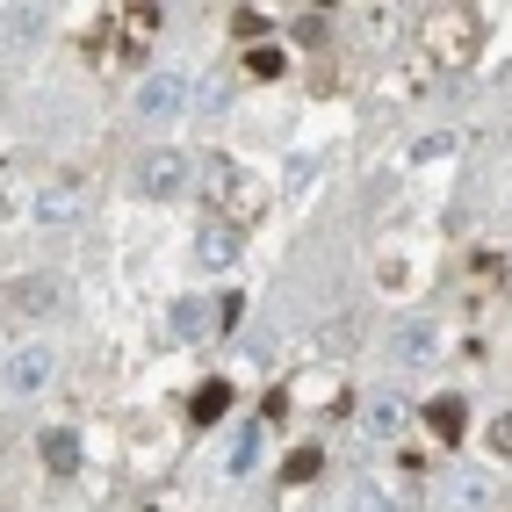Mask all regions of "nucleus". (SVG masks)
<instances>
[{"label":"nucleus","instance_id":"f257e3e1","mask_svg":"<svg viewBox=\"0 0 512 512\" xmlns=\"http://www.w3.org/2000/svg\"><path fill=\"white\" fill-rule=\"evenodd\" d=\"M65 303V282L58 275H15L8 289H0V318L8 325H29V318H51Z\"/></svg>","mask_w":512,"mask_h":512},{"label":"nucleus","instance_id":"f03ea898","mask_svg":"<svg viewBox=\"0 0 512 512\" xmlns=\"http://www.w3.org/2000/svg\"><path fill=\"white\" fill-rule=\"evenodd\" d=\"M195 181V166H188V152H166V145H152L145 159H138V195H152V202H166V195H181Z\"/></svg>","mask_w":512,"mask_h":512},{"label":"nucleus","instance_id":"7ed1b4c3","mask_svg":"<svg viewBox=\"0 0 512 512\" xmlns=\"http://www.w3.org/2000/svg\"><path fill=\"white\" fill-rule=\"evenodd\" d=\"M181 109H188V80L181 73H145L138 80V116L145 123H174Z\"/></svg>","mask_w":512,"mask_h":512},{"label":"nucleus","instance_id":"20e7f679","mask_svg":"<svg viewBox=\"0 0 512 512\" xmlns=\"http://www.w3.org/2000/svg\"><path fill=\"white\" fill-rule=\"evenodd\" d=\"M80 210H87V188H80V181H51V188H37V202H29V217L51 224V231L80 224Z\"/></svg>","mask_w":512,"mask_h":512},{"label":"nucleus","instance_id":"39448f33","mask_svg":"<svg viewBox=\"0 0 512 512\" xmlns=\"http://www.w3.org/2000/svg\"><path fill=\"white\" fill-rule=\"evenodd\" d=\"M51 375H58V354H51V347H22V354H8V390H15V397H37Z\"/></svg>","mask_w":512,"mask_h":512},{"label":"nucleus","instance_id":"423d86ee","mask_svg":"<svg viewBox=\"0 0 512 512\" xmlns=\"http://www.w3.org/2000/svg\"><path fill=\"white\" fill-rule=\"evenodd\" d=\"M440 505H448V512H484L491 505V484H484V476L448 469V476H440Z\"/></svg>","mask_w":512,"mask_h":512},{"label":"nucleus","instance_id":"0eeeda50","mask_svg":"<svg viewBox=\"0 0 512 512\" xmlns=\"http://www.w3.org/2000/svg\"><path fill=\"white\" fill-rule=\"evenodd\" d=\"M426 354H433V325H426V318H404V325L390 332V361H397V368H419Z\"/></svg>","mask_w":512,"mask_h":512},{"label":"nucleus","instance_id":"6e6552de","mask_svg":"<svg viewBox=\"0 0 512 512\" xmlns=\"http://www.w3.org/2000/svg\"><path fill=\"white\" fill-rule=\"evenodd\" d=\"M361 426H368V440H397V433H404V397L383 390V397L368 404V419H361Z\"/></svg>","mask_w":512,"mask_h":512},{"label":"nucleus","instance_id":"1a4fd4ad","mask_svg":"<svg viewBox=\"0 0 512 512\" xmlns=\"http://www.w3.org/2000/svg\"><path fill=\"white\" fill-rule=\"evenodd\" d=\"M426 426H433L440 440H462V433H469V412H462V397H433V404H426Z\"/></svg>","mask_w":512,"mask_h":512},{"label":"nucleus","instance_id":"9d476101","mask_svg":"<svg viewBox=\"0 0 512 512\" xmlns=\"http://www.w3.org/2000/svg\"><path fill=\"white\" fill-rule=\"evenodd\" d=\"M224 412H231V383H202L195 404H188V419H195V426H217Z\"/></svg>","mask_w":512,"mask_h":512},{"label":"nucleus","instance_id":"9b49d317","mask_svg":"<svg viewBox=\"0 0 512 512\" xmlns=\"http://www.w3.org/2000/svg\"><path fill=\"white\" fill-rule=\"evenodd\" d=\"M44 462H51V476H73V469H80V440L65 433V426H51V433H44Z\"/></svg>","mask_w":512,"mask_h":512},{"label":"nucleus","instance_id":"f8f14e48","mask_svg":"<svg viewBox=\"0 0 512 512\" xmlns=\"http://www.w3.org/2000/svg\"><path fill=\"white\" fill-rule=\"evenodd\" d=\"M318 476H325V448H296L282 462V484H318Z\"/></svg>","mask_w":512,"mask_h":512},{"label":"nucleus","instance_id":"ddd939ff","mask_svg":"<svg viewBox=\"0 0 512 512\" xmlns=\"http://www.w3.org/2000/svg\"><path fill=\"white\" fill-rule=\"evenodd\" d=\"M231 260H238V231H224V224L202 231V267H231Z\"/></svg>","mask_w":512,"mask_h":512},{"label":"nucleus","instance_id":"4468645a","mask_svg":"<svg viewBox=\"0 0 512 512\" xmlns=\"http://www.w3.org/2000/svg\"><path fill=\"white\" fill-rule=\"evenodd\" d=\"M210 325H217V318L202 311V303H181V311H174V332H181V339H202Z\"/></svg>","mask_w":512,"mask_h":512},{"label":"nucleus","instance_id":"2eb2a0df","mask_svg":"<svg viewBox=\"0 0 512 512\" xmlns=\"http://www.w3.org/2000/svg\"><path fill=\"white\" fill-rule=\"evenodd\" d=\"M231 37H246V44L267 37V15H260V8H231Z\"/></svg>","mask_w":512,"mask_h":512},{"label":"nucleus","instance_id":"dca6fc26","mask_svg":"<svg viewBox=\"0 0 512 512\" xmlns=\"http://www.w3.org/2000/svg\"><path fill=\"white\" fill-rule=\"evenodd\" d=\"M246 73H260V80H275V73H282V51H253V58H246Z\"/></svg>","mask_w":512,"mask_h":512},{"label":"nucleus","instance_id":"f3484780","mask_svg":"<svg viewBox=\"0 0 512 512\" xmlns=\"http://www.w3.org/2000/svg\"><path fill=\"white\" fill-rule=\"evenodd\" d=\"M491 455H512V412L491 419Z\"/></svg>","mask_w":512,"mask_h":512}]
</instances>
